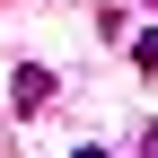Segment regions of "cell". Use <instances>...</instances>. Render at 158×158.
<instances>
[{
	"label": "cell",
	"mask_w": 158,
	"mask_h": 158,
	"mask_svg": "<svg viewBox=\"0 0 158 158\" xmlns=\"http://www.w3.org/2000/svg\"><path fill=\"white\" fill-rule=\"evenodd\" d=\"M9 106H18V114H44V106H53V70H44V62H18V70H9Z\"/></svg>",
	"instance_id": "1"
},
{
	"label": "cell",
	"mask_w": 158,
	"mask_h": 158,
	"mask_svg": "<svg viewBox=\"0 0 158 158\" xmlns=\"http://www.w3.org/2000/svg\"><path fill=\"white\" fill-rule=\"evenodd\" d=\"M132 70H158V27H141V35H132Z\"/></svg>",
	"instance_id": "2"
},
{
	"label": "cell",
	"mask_w": 158,
	"mask_h": 158,
	"mask_svg": "<svg viewBox=\"0 0 158 158\" xmlns=\"http://www.w3.org/2000/svg\"><path fill=\"white\" fill-rule=\"evenodd\" d=\"M141 158H158V123H141Z\"/></svg>",
	"instance_id": "3"
},
{
	"label": "cell",
	"mask_w": 158,
	"mask_h": 158,
	"mask_svg": "<svg viewBox=\"0 0 158 158\" xmlns=\"http://www.w3.org/2000/svg\"><path fill=\"white\" fill-rule=\"evenodd\" d=\"M70 158H114V149H70Z\"/></svg>",
	"instance_id": "4"
}]
</instances>
